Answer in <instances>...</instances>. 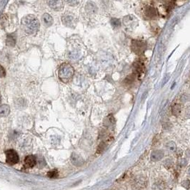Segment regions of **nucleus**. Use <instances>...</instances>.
Segmentation results:
<instances>
[{"label": "nucleus", "instance_id": "8", "mask_svg": "<svg viewBox=\"0 0 190 190\" xmlns=\"http://www.w3.org/2000/svg\"><path fill=\"white\" fill-rule=\"evenodd\" d=\"M165 156V153L162 150H154L151 154V160L153 162H157L161 160Z\"/></svg>", "mask_w": 190, "mask_h": 190}, {"label": "nucleus", "instance_id": "4", "mask_svg": "<svg viewBox=\"0 0 190 190\" xmlns=\"http://www.w3.org/2000/svg\"><path fill=\"white\" fill-rule=\"evenodd\" d=\"M6 155V161L9 165H15L19 162V155L17 152L14 150H8L5 152Z\"/></svg>", "mask_w": 190, "mask_h": 190}, {"label": "nucleus", "instance_id": "5", "mask_svg": "<svg viewBox=\"0 0 190 190\" xmlns=\"http://www.w3.org/2000/svg\"><path fill=\"white\" fill-rule=\"evenodd\" d=\"M134 74L136 76H138V77L140 78L141 76L144 73L145 65L144 62L141 60H137L134 62Z\"/></svg>", "mask_w": 190, "mask_h": 190}, {"label": "nucleus", "instance_id": "21", "mask_svg": "<svg viewBox=\"0 0 190 190\" xmlns=\"http://www.w3.org/2000/svg\"><path fill=\"white\" fill-rule=\"evenodd\" d=\"M182 185L186 189H189L190 188V181L184 180L182 182Z\"/></svg>", "mask_w": 190, "mask_h": 190}, {"label": "nucleus", "instance_id": "10", "mask_svg": "<svg viewBox=\"0 0 190 190\" xmlns=\"http://www.w3.org/2000/svg\"><path fill=\"white\" fill-rule=\"evenodd\" d=\"M48 4L54 10H61L64 7V2L62 1H49Z\"/></svg>", "mask_w": 190, "mask_h": 190}, {"label": "nucleus", "instance_id": "24", "mask_svg": "<svg viewBox=\"0 0 190 190\" xmlns=\"http://www.w3.org/2000/svg\"><path fill=\"white\" fill-rule=\"evenodd\" d=\"M188 172H189V174H190V169H189V171H188Z\"/></svg>", "mask_w": 190, "mask_h": 190}, {"label": "nucleus", "instance_id": "20", "mask_svg": "<svg viewBox=\"0 0 190 190\" xmlns=\"http://www.w3.org/2000/svg\"><path fill=\"white\" fill-rule=\"evenodd\" d=\"M180 112V106L179 105H176L174 107V108L172 109V113H173L174 115H177V114L179 113Z\"/></svg>", "mask_w": 190, "mask_h": 190}, {"label": "nucleus", "instance_id": "18", "mask_svg": "<svg viewBox=\"0 0 190 190\" xmlns=\"http://www.w3.org/2000/svg\"><path fill=\"white\" fill-rule=\"evenodd\" d=\"M48 177L51 178V179H55L58 177V171L57 170H53L51 171H49L47 174Z\"/></svg>", "mask_w": 190, "mask_h": 190}, {"label": "nucleus", "instance_id": "3", "mask_svg": "<svg viewBox=\"0 0 190 190\" xmlns=\"http://www.w3.org/2000/svg\"><path fill=\"white\" fill-rule=\"evenodd\" d=\"M146 49V44L140 40H133L132 41V50L137 55H141Z\"/></svg>", "mask_w": 190, "mask_h": 190}, {"label": "nucleus", "instance_id": "13", "mask_svg": "<svg viewBox=\"0 0 190 190\" xmlns=\"http://www.w3.org/2000/svg\"><path fill=\"white\" fill-rule=\"evenodd\" d=\"M10 113V108L8 105H1L0 106V117H6Z\"/></svg>", "mask_w": 190, "mask_h": 190}, {"label": "nucleus", "instance_id": "12", "mask_svg": "<svg viewBox=\"0 0 190 190\" xmlns=\"http://www.w3.org/2000/svg\"><path fill=\"white\" fill-rule=\"evenodd\" d=\"M42 21L44 24L46 26V27H50L51 25H52L53 22H54L52 17H51V16H50L49 14H44L43 15Z\"/></svg>", "mask_w": 190, "mask_h": 190}, {"label": "nucleus", "instance_id": "1", "mask_svg": "<svg viewBox=\"0 0 190 190\" xmlns=\"http://www.w3.org/2000/svg\"><path fill=\"white\" fill-rule=\"evenodd\" d=\"M22 28L27 34H34L39 30V21L34 15H27L24 17L21 21Z\"/></svg>", "mask_w": 190, "mask_h": 190}, {"label": "nucleus", "instance_id": "15", "mask_svg": "<svg viewBox=\"0 0 190 190\" xmlns=\"http://www.w3.org/2000/svg\"><path fill=\"white\" fill-rule=\"evenodd\" d=\"M72 162L74 165L76 166H79L83 164V160L82 158H81L79 155H75V154H73L72 157Z\"/></svg>", "mask_w": 190, "mask_h": 190}, {"label": "nucleus", "instance_id": "9", "mask_svg": "<svg viewBox=\"0 0 190 190\" xmlns=\"http://www.w3.org/2000/svg\"><path fill=\"white\" fill-rule=\"evenodd\" d=\"M62 21L63 22V24L65 25H66L67 27H73L74 23H75V18H74L72 16H70V15L67 14L65 15V16L62 17Z\"/></svg>", "mask_w": 190, "mask_h": 190}, {"label": "nucleus", "instance_id": "23", "mask_svg": "<svg viewBox=\"0 0 190 190\" xmlns=\"http://www.w3.org/2000/svg\"><path fill=\"white\" fill-rule=\"evenodd\" d=\"M185 116L188 118H190V106H188L185 110Z\"/></svg>", "mask_w": 190, "mask_h": 190}, {"label": "nucleus", "instance_id": "19", "mask_svg": "<svg viewBox=\"0 0 190 190\" xmlns=\"http://www.w3.org/2000/svg\"><path fill=\"white\" fill-rule=\"evenodd\" d=\"M111 24H112V25L114 27H115V28H118V27H120L121 26L120 21L118 19H117V18L112 19Z\"/></svg>", "mask_w": 190, "mask_h": 190}, {"label": "nucleus", "instance_id": "11", "mask_svg": "<svg viewBox=\"0 0 190 190\" xmlns=\"http://www.w3.org/2000/svg\"><path fill=\"white\" fill-rule=\"evenodd\" d=\"M37 160L34 155H29L26 157L25 160V165L27 167H32L36 165Z\"/></svg>", "mask_w": 190, "mask_h": 190}, {"label": "nucleus", "instance_id": "14", "mask_svg": "<svg viewBox=\"0 0 190 190\" xmlns=\"http://www.w3.org/2000/svg\"><path fill=\"white\" fill-rule=\"evenodd\" d=\"M16 44V36L15 34H9L7 37V44L9 46H14Z\"/></svg>", "mask_w": 190, "mask_h": 190}, {"label": "nucleus", "instance_id": "16", "mask_svg": "<svg viewBox=\"0 0 190 190\" xmlns=\"http://www.w3.org/2000/svg\"><path fill=\"white\" fill-rule=\"evenodd\" d=\"M136 75L134 73H132L131 75H129V76H127L124 80V83L126 84V85H130L132 84L133 82H134V79H135Z\"/></svg>", "mask_w": 190, "mask_h": 190}, {"label": "nucleus", "instance_id": "6", "mask_svg": "<svg viewBox=\"0 0 190 190\" xmlns=\"http://www.w3.org/2000/svg\"><path fill=\"white\" fill-rule=\"evenodd\" d=\"M124 24L127 27L130 29H134L137 26V20L134 16H127L124 19Z\"/></svg>", "mask_w": 190, "mask_h": 190}, {"label": "nucleus", "instance_id": "7", "mask_svg": "<svg viewBox=\"0 0 190 190\" xmlns=\"http://www.w3.org/2000/svg\"><path fill=\"white\" fill-rule=\"evenodd\" d=\"M145 14L150 19H154L158 17V12L154 6H147L145 8Z\"/></svg>", "mask_w": 190, "mask_h": 190}, {"label": "nucleus", "instance_id": "22", "mask_svg": "<svg viewBox=\"0 0 190 190\" xmlns=\"http://www.w3.org/2000/svg\"><path fill=\"white\" fill-rule=\"evenodd\" d=\"M5 74H6V72H5L4 68H3L1 65H0V78L4 77L5 76Z\"/></svg>", "mask_w": 190, "mask_h": 190}, {"label": "nucleus", "instance_id": "2", "mask_svg": "<svg viewBox=\"0 0 190 190\" xmlns=\"http://www.w3.org/2000/svg\"><path fill=\"white\" fill-rule=\"evenodd\" d=\"M75 71L73 67L67 63H65L60 65L58 72V76L60 81L64 83L69 82L73 77Z\"/></svg>", "mask_w": 190, "mask_h": 190}, {"label": "nucleus", "instance_id": "17", "mask_svg": "<svg viewBox=\"0 0 190 190\" xmlns=\"http://www.w3.org/2000/svg\"><path fill=\"white\" fill-rule=\"evenodd\" d=\"M166 148L170 152H174L176 150V145L174 142H169L167 145H166Z\"/></svg>", "mask_w": 190, "mask_h": 190}]
</instances>
